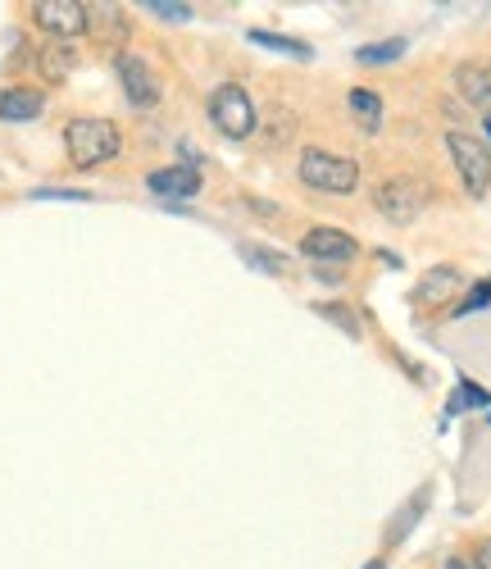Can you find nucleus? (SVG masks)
I'll list each match as a JSON object with an SVG mask.
<instances>
[{
	"label": "nucleus",
	"instance_id": "1",
	"mask_svg": "<svg viewBox=\"0 0 491 569\" xmlns=\"http://www.w3.org/2000/svg\"><path fill=\"white\" fill-rule=\"evenodd\" d=\"M64 147H69V160L78 169H96V164H110L119 151H123V137L110 119H96V114H78L69 119L64 128Z\"/></svg>",
	"mask_w": 491,
	"mask_h": 569
},
{
	"label": "nucleus",
	"instance_id": "2",
	"mask_svg": "<svg viewBox=\"0 0 491 569\" xmlns=\"http://www.w3.org/2000/svg\"><path fill=\"white\" fill-rule=\"evenodd\" d=\"M301 182L314 187V192H323V197H351L355 187H360V164L351 156L310 147L301 156Z\"/></svg>",
	"mask_w": 491,
	"mask_h": 569
},
{
	"label": "nucleus",
	"instance_id": "3",
	"mask_svg": "<svg viewBox=\"0 0 491 569\" xmlns=\"http://www.w3.org/2000/svg\"><path fill=\"white\" fill-rule=\"evenodd\" d=\"M447 151H451V164L464 182V192L473 201H482L491 187V147L473 132H447Z\"/></svg>",
	"mask_w": 491,
	"mask_h": 569
},
{
	"label": "nucleus",
	"instance_id": "4",
	"mask_svg": "<svg viewBox=\"0 0 491 569\" xmlns=\"http://www.w3.org/2000/svg\"><path fill=\"white\" fill-rule=\"evenodd\" d=\"M210 119H214V128H219L223 137H232V141H246V137L260 128L255 101L246 97V87H237V82L214 87V97H210Z\"/></svg>",
	"mask_w": 491,
	"mask_h": 569
},
{
	"label": "nucleus",
	"instance_id": "5",
	"mask_svg": "<svg viewBox=\"0 0 491 569\" xmlns=\"http://www.w3.org/2000/svg\"><path fill=\"white\" fill-rule=\"evenodd\" d=\"M373 206L391 219V223H414L419 219V210H423V187L414 182V178H405V173H397V178H382L378 187H373Z\"/></svg>",
	"mask_w": 491,
	"mask_h": 569
},
{
	"label": "nucleus",
	"instance_id": "6",
	"mask_svg": "<svg viewBox=\"0 0 491 569\" xmlns=\"http://www.w3.org/2000/svg\"><path fill=\"white\" fill-rule=\"evenodd\" d=\"M301 256L314 260V264H347V260L360 256V242H355L351 232L332 228V223H319V228H310L301 237Z\"/></svg>",
	"mask_w": 491,
	"mask_h": 569
},
{
	"label": "nucleus",
	"instance_id": "7",
	"mask_svg": "<svg viewBox=\"0 0 491 569\" xmlns=\"http://www.w3.org/2000/svg\"><path fill=\"white\" fill-rule=\"evenodd\" d=\"M32 19H37V28H46L56 41H69V37L87 32V6H82V0H37Z\"/></svg>",
	"mask_w": 491,
	"mask_h": 569
},
{
	"label": "nucleus",
	"instance_id": "8",
	"mask_svg": "<svg viewBox=\"0 0 491 569\" xmlns=\"http://www.w3.org/2000/svg\"><path fill=\"white\" fill-rule=\"evenodd\" d=\"M114 73H119V82H123V97H128L137 110H146V106L160 101V78H156V69L146 64L141 56L123 51V56L114 60Z\"/></svg>",
	"mask_w": 491,
	"mask_h": 569
},
{
	"label": "nucleus",
	"instance_id": "9",
	"mask_svg": "<svg viewBox=\"0 0 491 569\" xmlns=\"http://www.w3.org/2000/svg\"><path fill=\"white\" fill-rule=\"evenodd\" d=\"M146 187H151L156 197H196L201 192V169H187V164H169V169H156L151 178H146Z\"/></svg>",
	"mask_w": 491,
	"mask_h": 569
},
{
	"label": "nucleus",
	"instance_id": "10",
	"mask_svg": "<svg viewBox=\"0 0 491 569\" xmlns=\"http://www.w3.org/2000/svg\"><path fill=\"white\" fill-rule=\"evenodd\" d=\"M455 91H460L469 106L487 110V106H491V64H487V60H464V64H455Z\"/></svg>",
	"mask_w": 491,
	"mask_h": 569
},
{
	"label": "nucleus",
	"instance_id": "11",
	"mask_svg": "<svg viewBox=\"0 0 491 569\" xmlns=\"http://www.w3.org/2000/svg\"><path fill=\"white\" fill-rule=\"evenodd\" d=\"M455 292H460V269H455V264H432V269L419 278L414 301H419V306H441V301H451Z\"/></svg>",
	"mask_w": 491,
	"mask_h": 569
},
{
	"label": "nucleus",
	"instance_id": "12",
	"mask_svg": "<svg viewBox=\"0 0 491 569\" xmlns=\"http://www.w3.org/2000/svg\"><path fill=\"white\" fill-rule=\"evenodd\" d=\"M46 110V97L37 87H0V119L6 123H32Z\"/></svg>",
	"mask_w": 491,
	"mask_h": 569
},
{
	"label": "nucleus",
	"instance_id": "13",
	"mask_svg": "<svg viewBox=\"0 0 491 569\" xmlns=\"http://www.w3.org/2000/svg\"><path fill=\"white\" fill-rule=\"evenodd\" d=\"M37 69H41V78H46V82H64V78L73 73V46H64V41L41 46Z\"/></svg>",
	"mask_w": 491,
	"mask_h": 569
},
{
	"label": "nucleus",
	"instance_id": "14",
	"mask_svg": "<svg viewBox=\"0 0 491 569\" xmlns=\"http://www.w3.org/2000/svg\"><path fill=\"white\" fill-rule=\"evenodd\" d=\"M405 51H410V41H405V37H387V41L360 46V51H355V60H360L364 69H378V64H397Z\"/></svg>",
	"mask_w": 491,
	"mask_h": 569
},
{
	"label": "nucleus",
	"instance_id": "15",
	"mask_svg": "<svg viewBox=\"0 0 491 569\" xmlns=\"http://www.w3.org/2000/svg\"><path fill=\"white\" fill-rule=\"evenodd\" d=\"M251 41L264 46V51H278V56H291V60H314V51L297 37H282V32H264V28H251Z\"/></svg>",
	"mask_w": 491,
	"mask_h": 569
},
{
	"label": "nucleus",
	"instance_id": "16",
	"mask_svg": "<svg viewBox=\"0 0 491 569\" xmlns=\"http://www.w3.org/2000/svg\"><path fill=\"white\" fill-rule=\"evenodd\" d=\"M237 251H241V260H251V264L264 269V273H278V278L287 273V256L273 251V247H264V242H241Z\"/></svg>",
	"mask_w": 491,
	"mask_h": 569
},
{
	"label": "nucleus",
	"instance_id": "17",
	"mask_svg": "<svg viewBox=\"0 0 491 569\" xmlns=\"http://www.w3.org/2000/svg\"><path fill=\"white\" fill-rule=\"evenodd\" d=\"M347 106L360 114V123L373 132L378 128V119H382V101L373 97V91H351V97H347Z\"/></svg>",
	"mask_w": 491,
	"mask_h": 569
},
{
	"label": "nucleus",
	"instance_id": "18",
	"mask_svg": "<svg viewBox=\"0 0 491 569\" xmlns=\"http://www.w3.org/2000/svg\"><path fill=\"white\" fill-rule=\"evenodd\" d=\"M464 406L487 410V406H491V392H487V388H478V383H469V378H460V388H455V397H451V415H460Z\"/></svg>",
	"mask_w": 491,
	"mask_h": 569
},
{
	"label": "nucleus",
	"instance_id": "19",
	"mask_svg": "<svg viewBox=\"0 0 491 569\" xmlns=\"http://www.w3.org/2000/svg\"><path fill=\"white\" fill-rule=\"evenodd\" d=\"M487 306H491V278H478L473 288L464 292V301L455 306V315L464 319V315H478V310H487Z\"/></svg>",
	"mask_w": 491,
	"mask_h": 569
},
{
	"label": "nucleus",
	"instance_id": "20",
	"mask_svg": "<svg viewBox=\"0 0 491 569\" xmlns=\"http://www.w3.org/2000/svg\"><path fill=\"white\" fill-rule=\"evenodd\" d=\"M146 10H151L156 19H169V23H187L191 19L187 0H146Z\"/></svg>",
	"mask_w": 491,
	"mask_h": 569
},
{
	"label": "nucleus",
	"instance_id": "21",
	"mask_svg": "<svg viewBox=\"0 0 491 569\" xmlns=\"http://www.w3.org/2000/svg\"><path fill=\"white\" fill-rule=\"evenodd\" d=\"M319 315H323V319H332L347 338H360V319H355L351 310H341V306H319Z\"/></svg>",
	"mask_w": 491,
	"mask_h": 569
},
{
	"label": "nucleus",
	"instance_id": "22",
	"mask_svg": "<svg viewBox=\"0 0 491 569\" xmlns=\"http://www.w3.org/2000/svg\"><path fill=\"white\" fill-rule=\"evenodd\" d=\"M32 201H91L87 192H73V187H37Z\"/></svg>",
	"mask_w": 491,
	"mask_h": 569
},
{
	"label": "nucleus",
	"instance_id": "23",
	"mask_svg": "<svg viewBox=\"0 0 491 569\" xmlns=\"http://www.w3.org/2000/svg\"><path fill=\"white\" fill-rule=\"evenodd\" d=\"M473 565H478V569H491V538H482V542L473 547Z\"/></svg>",
	"mask_w": 491,
	"mask_h": 569
},
{
	"label": "nucleus",
	"instance_id": "24",
	"mask_svg": "<svg viewBox=\"0 0 491 569\" xmlns=\"http://www.w3.org/2000/svg\"><path fill=\"white\" fill-rule=\"evenodd\" d=\"M378 260L391 264V269H401V256H397V251H378Z\"/></svg>",
	"mask_w": 491,
	"mask_h": 569
},
{
	"label": "nucleus",
	"instance_id": "25",
	"mask_svg": "<svg viewBox=\"0 0 491 569\" xmlns=\"http://www.w3.org/2000/svg\"><path fill=\"white\" fill-rule=\"evenodd\" d=\"M447 569H478V565H473V560H460V556H451V560H447Z\"/></svg>",
	"mask_w": 491,
	"mask_h": 569
},
{
	"label": "nucleus",
	"instance_id": "26",
	"mask_svg": "<svg viewBox=\"0 0 491 569\" xmlns=\"http://www.w3.org/2000/svg\"><path fill=\"white\" fill-rule=\"evenodd\" d=\"M364 569H387V560H382V556H378V560H369V565H364Z\"/></svg>",
	"mask_w": 491,
	"mask_h": 569
},
{
	"label": "nucleus",
	"instance_id": "27",
	"mask_svg": "<svg viewBox=\"0 0 491 569\" xmlns=\"http://www.w3.org/2000/svg\"><path fill=\"white\" fill-rule=\"evenodd\" d=\"M487 137H491V119H487Z\"/></svg>",
	"mask_w": 491,
	"mask_h": 569
},
{
	"label": "nucleus",
	"instance_id": "28",
	"mask_svg": "<svg viewBox=\"0 0 491 569\" xmlns=\"http://www.w3.org/2000/svg\"><path fill=\"white\" fill-rule=\"evenodd\" d=\"M487 419H491V415H487Z\"/></svg>",
	"mask_w": 491,
	"mask_h": 569
}]
</instances>
